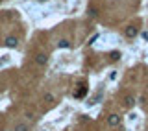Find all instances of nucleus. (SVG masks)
Returning <instances> with one entry per match:
<instances>
[{
  "label": "nucleus",
  "instance_id": "1",
  "mask_svg": "<svg viewBox=\"0 0 148 131\" xmlns=\"http://www.w3.org/2000/svg\"><path fill=\"white\" fill-rule=\"evenodd\" d=\"M4 44H6L7 48H17V44H19V39H17V37H13V35H9V37L6 39V43H4Z\"/></svg>",
  "mask_w": 148,
  "mask_h": 131
},
{
  "label": "nucleus",
  "instance_id": "2",
  "mask_svg": "<svg viewBox=\"0 0 148 131\" xmlns=\"http://www.w3.org/2000/svg\"><path fill=\"white\" fill-rule=\"evenodd\" d=\"M35 63L37 65H46V63H48V56L43 54V52H39L37 56H35Z\"/></svg>",
  "mask_w": 148,
  "mask_h": 131
},
{
  "label": "nucleus",
  "instance_id": "3",
  "mask_svg": "<svg viewBox=\"0 0 148 131\" xmlns=\"http://www.w3.org/2000/svg\"><path fill=\"white\" fill-rule=\"evenodd\" d=\"M107 124H109V126H119L120 124V116L115 114V113L109 114V116H107Z\"/></svg>",
  "mask_w": 148,
  "mask_h": 131
},
{
  "label": "nucleus",
  "instance_id": "4",
  "mask_svg": "<svg viewBox=\"0 0 148 131\" xmlns=\"http://www.w3.org/2000/svg\"><path fill=\"white\" fill-rule=\"evenodd\" d=\"M137 33H139V32H137V28H133V26H128V28L124 30V35L130 37V39H131V37H135Z\"/></svg>",
  "mask_w": 148,
  "mask_h": 131
},
{
  "label": "nucleus",
  "instance_id": "5",
  "mask_svg": "<svg viewBox=\"0 0 148 131\" xmlns=\"http://www.w3.org/2000/svg\"><path fill=\"white\" fill-rule=\"evenodd\" d=\"M57 48H61V50H65V48H71V41H69V39H61L59 43H57Z\"/></svg>",
  "mask_w": 148,
  "mask_h": 131
},
{
  "label": "nucleus",
  "instance_id": "6",
  "mask_svg": "<svg viewBox=\"0 0 148 131\" xmlns=\"http://www.w3.org/2000/svg\"><path fill=\"white\" fill-rule=\"evenodd\" d=\"M133 103H135V98H133V96H130V94H128V96H124V105L131 107Z\"/></svg>",
  "mask_w": 148,
  "mask_h": 131
},
{
  "label": "nucleus",
  "instance_id": "7",
  "mask_svg": "<svg viewBox=\"0 0 148 131\" xmlns=\"http://www.w3.org/2000/svg\"><path fill=\"white\" fill-rule=\"evenodd\" d=\"M13 131H30V128H28V124H17Z\"/></svg>",
  "mask_w": 148,
  "mask_h": 131
},
{
  "label": "nucleus",
  "instance_id": "8",
  "mask_svg": "<svg viewBox=\"0 0 148 131\" xmlns=\"http://www.w3.org/2000/svg\"><path fill=\"white\" fill-rule=\"evenodd\" d=\"M137 118H139V114H137V113H130V114H128V122H130V124L137 122Z\"/></svg>",
  "mask_w": 148,
  "mask_h": 131
},
{
  "label": "nucleus",
  "instance_id": "9",
  "mask_svg": "<svg viewBox=\"0 0 148 131\" xmlns=\"http://www.w3.org/2000/svg\"><path fill=\"white\" fill-rule=\"evenodd\" d=\"M111 61H119L120 59V57H122V56H120V52H111Z\"/></svg>",
  "mask_w": 148,
  "mask_h": 131
},
{
  "label": "nucleus",
  "instance_id": "10",
  "mask_svg": "<svg viewBox=\"0 0 148 131\" xmlns=\"http://www.w3.org/2000/svg\"><path fill=\"white\" fill-rule=\"evenodd\" d=\"M45 102H48V103L54 102V94H52V92H46V94H45Z\"/></svg>",
  "mask_w": 148,
  "mask_h": 131
},
{
  "label": "nucleus",
  "instance_id": "11",
  "mask_svg": "<svg viewBox=\"0 0 148 131\" xmlns=\"http://www.w3.org/2000/svg\"><path fill=\"white\" fill-rule=\"evenodd\" d=\"M9 61H11L9 56H2V59H0V67H2V65H6V63H9Z\"/></svg>",
  "mask_w": 148,
  "mask_h": 131
},
{
  "label": "nucleus",
  "instance_id": "12",
  "mask_svg": "<svg viewBox=\"0 0 148 131\" xmlns=\"http://www.w3.org/2000/svg\"><path fill=\"white\" fill-rule=\"evenodd\" d=\"M117 74H119L117 70H111V72H109V81H115V79H117Z\"/></svg>",
  "mask_w": 148,
  "mask_h": 131
},
{
  "label": "nucleus",
  "instance_id": "13",
  "mask_svg": "<svg viewBox=\"0 0 148 131\" xmlns=\"http://www.w3.org/2000/svg\"><path fill=\"white\" fill-rule=\"evenodd\" d=\"M89 15H91V17H96V15H98V9H96V7H91V9H89Z\"/></svg>",
  "mask_w": 148,
  "mask_h": 131
},
{
  "label": "nucleus",
  "instance_id": "14",
  "mask_svg": "<svg viewBox=\"0 0 148 131\" xmlns=\"http://www.w3.org/2000/svg\"><path fill=\"white\" fill-rule=\"evenodd\" d=\"M37 2H46V0H37Z\"/></svg>",
  "mask_w": 148,
  "mask_h": 131
},
{
  "label": "nucleus",
  "instance_id": "15",
  "mask_svg": "<svg viewBox=\"0 0 148 131\" xmlns=\"http://www.w3.org/2000/svg\"><path fill=\"white\" fill-rule=\"evenodd\" d=\"M146 7H148V4H146Z\"/></svg>",
  "mask_w": 148,
  "mask_h": 131
}]
</instances>
